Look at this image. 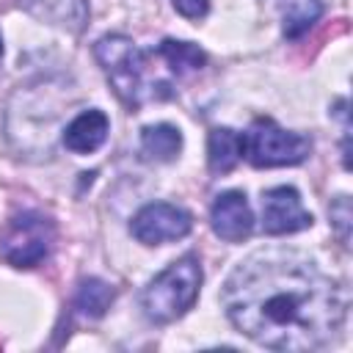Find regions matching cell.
<instances>
[{"mask_svg":"<svg viewBox=\"0 0 353 353\" xmlns=\"http://www.w3.org/2000/svg\"><path fill=\"white\" fill-rule=\"evenodd\" d=\"M221 303L229 323L262 347L317 350L345 323L339 284L314 259L290 248H265L245 256L223 281Z\"/></svg>","mask_w":353,"mask_h":353,"instance_id":"1","label":"cell"},{"mask_svg":"<svg viewBox=\"0 0 353 353\" xmlns=\"http://www.w3.org/2000/svg\"><path fill=\"white\" fill-rule=\"evenodd\" d=\"M199 287L201 265L193 254H185L143 287L141 309L152 323H174L196 303Z\"/></svg>","mask_w":353,"mask_h":353,"instance_id":"2","label":"cell"},{"mask_svg":"<svg viewBox=\"0 0 353 353\" xmlns=\"http://www.w3.org/2000/svg\"><path fill=\"white\" fill-rule=\"evenodd\" d=\"M94 55L99 66L105 69L110 88L127 108L135 110L143 105V99L152 97L149 83H146V66H149L146 52L138 50L127 36H119V33L102 36L94 44Z\"/></svg>","mask_w":353,"mask_h":353,"instance_id":"3","label":"cell"},{"mask_svg":"<svg viewBox=\"0 0 353 353\" xmlns=\"http://www.w3.org/2000/svg\"><path fill=\"white\" fill-rule=\"evenodd\" d=\"M55 245V223L41 212H19L0 229V259L14 268L41 265Z\"/></svg>","mask_w":353,"mask_h":353,"instance_id":"4","label":"cell"},{"mask_svg":"<svg viewBox=\"0 0 353 353\" xmlns=\"http://www.w3.org/2000/svg\"><path fill=\"white\" fill-rule=\"evenodd\" d=\"M245 138V154L256 168L276 165H298L309 157L312 141L303 132H292L279 127L273 119H256Z\"/></svg>","mask_w":353,"mask_h":353,"instance_id":"5","label":"cell"},{"mask_svg":"<svg viewBox=\"0 0 353 353\" xmlns=\"http://www.w3.org/2000/svg\"><path fill=\"white\" fill-rule=\"evenodd\" d=\"M132 234L143 245H160L171 240H182L193 229V218L188 210L168 204V201H152L141 207L130 223Z\"/></svg>","mask_w":353,"mask_h":353,"instance_id":"6","label":"cell"},{"mask_svg":"<svg viewBox=\"0 0 353 353\" xmlns=\"http://www.w3.org/2000/svg\"><path fill=\"white\" fill-rule=\"evenodd\" d=\"M312 226V212L303 210L301 196L290 185L265 190L262 196V229L265 234H292Z\"/></svg>","mask_w":353,"mask_h":353,"instance_id":"7","label":"cell"},{"mask_svg":"<svg viewBox=\"0 0 353 353\" xmlns=\"http://www.w3.org/2000/svg\"><path fill=\"white\" fill-rule=\"evenodd\" d=\"M210 223L221 240L243 243L254 229V212H251L245 193H240V190L218 193L212 201V210H210Z\"/></svg>","mask_w":353,"mask_h":353,"instance_id":"8","label":"cell"},{"mask_svg":"<svg viewBox=\"0 0 353 353\" xmlns=\"http://www.w3.org/2000/svg\"><path fill=\"white\" fill-rule=\"evenodd\" d=\"M19 6L33 19L66 33H80L88 22V0H19Z\"/></svg>","mask_w":353,"mask_h":353,"instance_id":"9","label":"cell"},{"mask_svg":"<svg viewBox=\"0 0 353 353\" xmlns=\"http://www.w3.org/2000/svg\"><path fill=\"white\" fill-rule=\"evenodd\" d=\"M108 132H110V121L102 110L91 108V110H83L77 113L66 130H63V146L74 154H91L97 152L105 141H108Z\"/></svg>","mask_w":353,"mask_h":353,"instance_id":"10","label":"cell"},{"mask_svg":"<svg viewBox=\"0 0 353 353\" xmlns=\"http://www.w3.org/2000/svg\"><path fill=\"white\" fill-rule=\"evenodd\" d=\"M245 154V138L232 127H215L207 138V165L212 174H229Z\"/></svg>","mask_w":353,"mask_h":353,"instance_id":"11","label":"cell"},{"mask_svg":"<svg viewBox=\"0 0 353 353\" xmlns=\"http://www.w3.org/2000/svg\"><path fill=\"white\" fill-rule=\"evenodd\" d=\"M182 152V132L174 124H149L141 130V154L152 163H171Z\"/></svg>","mask_w":353,"mask_h":353,"instance_id":"12","label":"cell"},{"mask_svg":"<svg viewBox=\"0 0 353 353\" xmlns=\"http://www.w3.org/2000/svg\"><path fill=\"white\" fill-rule=\"evenodd\" d=\"M113 298H116V290L108 281H102V279H83L77 292H74V309L83 317L97 320V317H102L110 309Z\"/></svg>","mask_w":353,"mask_h":353,"instance_id":"13","label":"cell"},{"mask_svg":"<svg viewBox=\"0 0 353 353\" xmlns=\"http://www.w3.org/2000/svg\"><path fill=\"white\" fill-rule=\"evenodd\" d=\"M157 55L168 63V69L174 74H190V72H199L207 61V55L190 44V41H176V39H165L160 47H157Z\"/></svg>","mask_w":353,"mask_h":353,"instance_id":"14","label":"cell"},{"mask_svg":"<svg viewBox=\"0 0 353 353\" xmlns=\"http://www.w3.org/2000/svg\"><path fill=\"white\" fill-rule=\"evenodd\" d=\"M323 14L320 0H287L284 3V36L298 39L303 36Z\"/></svg>","mask_w":353,"mask_h":353,"instance_id":"15","label":"cell"},{"mask_svg":"<svg viewBox=\"0 0 353 353\" xmlns=\"http://www.w3.org/2000/svg\"><path fill=\"white\" fill-rule=\"evenodd\" d=\"M331 221H334L339 237L347 240V229H350V201H347V196H339V199L334 201V207H331Z\"/></svg>","mask_w":353,"mask_h":353,"instance_id":"16","label":"cell"},{"mask_svg":"<svg viewBox=\"0 0 353 353\" xmlns=\"http://www.w3.org/2000/svg\"><path fill=\"white\" fill-rule=\"evenodd\" d=\"M185 19H201L210 11V0H171Z\"/></svg>","mask_w":353,"mask_h":353,"instance_id":"17","label":"cell"},{"mask_svg":"<svg viewBox=\"0 0 353 353\" xmlns=\"http://www.w3.org/2000/svg\"><path fill=\"white\" fill-rule=\"evenodd\" d=\"M0 58H3V39H0Z\"/></svg>","mask_w":353,"mask_h":353,"instance_id":"18","label":"cell"}]
</instances>
